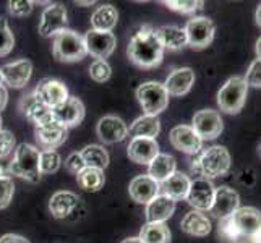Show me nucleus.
I'll list each match as a JSON object with an SVG mask.
<instances>
[{"label":"nucleus","mask_w":261,"mask_h":243,"mask_svg":"<svg viewBox=\"0 0 261 243\" xmlns=\"http://www.w3.org/2000/svg\"><path fill=\"white\" fill-rule=\"evenodd\" d=\"M67 137L68 128H65L64 125H60L56 120L34 128V138L42 149H56L62 146L67 141Z\"/></svg>","instance_id":"obj_19"},{"label":"nucleus","mask_w":261,"mask_h":243,"mask_svg":"<svg viewBox=\"0 0 261 243\" xmlns=\"http://www.w3.org/2000/svg\"><path fill=\"white\" fill-rule=\"evenodd\" d=\"M15 47V36L10 30L7 18L0 16V57L8 56Z\"/></svg>","instance_id":"obj_37"},{"label":"nucleus","mask_w":261,"mask_h":243,"mask_svg":"<svg viewBox=\"0 0 261 243\" xmlns=\"http://www.w3.org/2000/svg\"><path fill=\"white\" fill-rule=\"evenodd\" d=\"M161 131V120L158 117L141 115L128 127V134L132 138H151L156 140Z\"/></svg>","instance_id":"obj_30"},{"label":"nucleus","mask_w":261,"mask_h":243,"mask_svg":"<svg viewBox=\"0 0 261 243\" xmlns=\"http://www.w3.org/2000/svg\"><path fill=\"white\" fill-rule=\"evenodd\" d=\"M112 75V68L107 64V60H99L96 59L91 65H89V76L94 79L96 83H106Z\"/></svg>","instance_id":"obj_39"},{"label":"nucleus","mask_w":261,"mask_h":243,"mask_svg":"<svg viewBox=\"0 0 261 243\" xmlns=\"http://www.w3.org/2000/svg\"><path fill=\"white\" fill-rule=\"evenodd\" d=\"M2 71V78L4 83L7 86H10L13 89H21L28 85V81L33 73V64L28 59H21L12 62V64H7L0 68Z\"/></svg>","instance_id":"obj_20"},{"label":"nucleus","mask_w":261,"mask_h":243,"mask_svg":"<svg viewBox=\"0 0 261 243\" xmlns=\"http://www.w3.org/2000/svg\"><path fill=\"white\" fill-rule=\"evenodd\" d=\"M8 102V91L4 85H0V112H2Z\"/></svg>","instance_id":"obj_46"},{"label":"nucleus","mask_w":261,"mask_h":243,"mask_svg":"<svg viewBox=\"0 0 261 243\" xmlns=\"http://www.w3.org/2000/svg\"><path fill=\"white\" fill-rule=\"evenodd\" d=\"M85 167L86 166H85L83 157H82L80 152H71V154L65 160V169L68 170L70 174H73V175H78Z\"/></svg>","instance_id":"obj_44"},{"label":"nucleus","mask_w":261,"mask_h":243,"mask_svg":"<svg viewBox=\"0 0 261 243\" xmlns=\"http://www.w3.org/2000/svg\"><path fill=\"white\" fill-rule=\"evenodd\" d=\"M177 172V162L175 157L170 154H159L152 159V162L148 166V175L156 180L158 183H163L170 175Z\"/></svg>","instance_id":"obj_29"},{"label":"nucleus","mask_w":261,"mask_h":243,"mask_svg":"<svg viewBox=\"0 0 261 243\" xmlns=\"http://www.w3.org/2000/svg\"><path fill=\"white\" fill-rule=\"evenodd\" d=\"M76 182L85 192L96 193L101 190L106 183L104 170L96 169V167H85L82 172L76 175Z\"/></svg>","instance_id":"obj_33"},{"label":"nucleus","mask_w":261,"mask_h":243,"mask_svg":"<svg viewBox=\"0 0 261 243\" xmlns=\"http://www.w3.org/2000/svg\"><path fill=\"white\" fill-rule=\"evenodd\" d=\"M255 50H256V57L261 59V38L256 41V46H255Z\"/></svg>","instance_id":"obj_50"},{"label":"nucleus","mask_w":261,"mask_h":243,"mask_svg":"<svg viewBox=\"0 0 261 243\" xmlns=\"http://www.w3.org/2000/svg\"><path fill=\"white\" fill-rule=\"evenodd\" d=\"M192 128L203 141L218 138L224 130L221 114L213 109L198 111L192 119Z\"/></svg>","instance_id":"obj_10"},{"label":"nucleus","mask_w":261,"mask_h":243,"mask_svg":"<svg viewBox=\"0 0 261 243\" xmlns=\"http://www.w3.org/2000/svg\"><path fill=\"white\" fill-rule=\"evenodd\" d=\"M96 133L99 140L106 145H115L128 137V127L120 117L117 115H106L97 122Z\"/></svg>","instance_id":"obj_17"},{"label":"nucleus","mask_w":261,"mask_h":243,"mask_svg":"<svg viewBox=\"0 0 261 243\" xmlns=\"http://www.w3.org/2000/svg\"><path fill=\"white\" fill-rule=\"evenodd\" d=\"M16 149V140L12 131L0 130V159L10 156Z\"/></svg>","instance_id":"obj_41"},{"label":"nucleus","mask_w":261,"mask_h":243,"mask_svg":"<svg viewBox=\"0 0 261 243\" xmlns=\"http://www.w3.org/2000/svg\"><path fill=\"white\" fill-rule=\"evenodd\" d=\"M250 240H251V243H261V229H259Z\"/></svg>","instance_id":"obj_49"},{"label":"nucleus","mask_w":261,"mask_h":243,"mask_svg":"<svg viewBox=\"0 0 261 243\" xmlns=\"http://www.w3.org/2000/svg\"><path fill=\"white\" fill-rule=\"evenodd\" d=\"M0 243H30V241L21 235H16V233H7V235L0 237Z\"/></svg>","instance_id":"obj_45"},{"label":"nucleus","mask_w":261,"mask_h":243,"mask_svg":"<svg viewBox=\"0 0 261 243\" xmlns=\"http://www.w3.org/2000/svg\"><path fill=\"white\" fill-rule=\"evenodd\" d=\"M94 2L91 0V2H76V5H93Z\"/></svg>","instance_id":"obj_51"},{"label":"nucleus","mask_w":261,"mask_h":243,"mask_svg":"<svg viewBox=\"0 0 261 243\" xmlns=\"http://www.w3.org/2000/svg\"><path fill=\"white\" fill-rule=\"evenodd\" d=\"M0 130H2V115H0Z\"/></svg>","instance_id":"obj_55"},{"label":"nucleus","mask_w":261,"mask_h":243,"mask_svg":"<svg viewBox=\"0 0 261 243\" xmlns=\"http://www.w3.org/2000/svg\"><path fill=\"white\" fill-rule=\"evenodd\" d=\"M0 85H4V78H2V71H0Z\"/></svg>","instance_id":"obj_54"},{"label":"nucleus","mask_w":261,"mask_h":243,"mask_svg":"<svg viewBox=\"0 0 261 243\" xmlns=\"http://www.w3.org/2000/svg\"><path fill=\"white\" fill-rule=\"evenodd\" d=\"M175 211V201L164 195H158L154 200L146 204V221L148 222H166L172 218Z\"/></svg>","instance_id":"obj_26"},{"label":"nucleus","mask_w":261,"mask_h":243,"mask_svg":"<svg viewBox=\"0 0 261 243\" xmlns=\"http://www.w3.org/2000/svg\"><path fill=\"white\" fill-rule=\"evenodd\" d=\"M68 26V15L67 8L62 4H49L42 10L39 20V34L44 38H52L60 31L67 30Z\"/></svg>","instance_id":"obj_9"},{"label":"nucleus","mask_w":261,"mask_h":243,"mask_svg":"<svg viewBox=\"0 0 261 243\" xmlns=\"http://www.w3.org/2000/svg\"><path fill=\"white\" fill-rule=\"evenodd\" d=\"M127 56L137 67L154 68L161 65L164 59V47L161 46L156 31L151 26L145 24L130 39Z\"/></svg>","instance_id":"obj_1"},{"label":"nucleus","mask_w":261,"mask_h":243,"mask_svg":"<svg viewBox=\"0 0 261 243\" xmlns=\"http://www.w3.org/2000/svg\"><path fill=\"white\" fill-rule=\"evenodd\" d=\"M8 12L13 16L23 18L33 12V2H30V0H10L8 2Z\"/></svg>","instance_id":"obj_42"},{"label":"nucleus","mask_w":261,"mask_h":243,"mask_svg":"<svg viewBox=\"0 0 261 243\" xmlns=\"http://www.w3.org/2000/svg\"><path fill=\"white\" fill-rule=\"evenodd\" d=\"M20 109H21L23 115L34 125L36 128L42 127V125H46L54 120L52 109L44 102H41L34 93L23 96L21 102H20Z\"/></svg>","instance_id":"obj_18"},{"label":"nucleus","mask_w":261,"mask_h":243,"mask_svg":"<svg viewBox=\"0 0 261 243\" xmlns=\"http://www.w3.org/2000/svg\"><path fill=\"white\" fill-rule=\"evenodd\" d=\"M5 175V170H4V166L0 164V177H4Z\"/></svg>","instance_id":"obj_52"},{"label":"nucleus","mask_w":261,"mask_h":243,"mask_svg":"<svg viewBox=\"0 0 261 243\" xmlns=\"http://www.w3.org/2000/svg\"><path fill=\"white\" fill-rule=\"evenodd\" d=\"M137 99L145 115L151 117H158L169 105V94L164 83L159 81H146L140 85L137 89Z\"/></svg>","instance_id":"obj_7"},{"label":"nucleus","mask_w":261,"mask_h":243,"mask_svg":"<svg viewBox=\"0 0 261 243\" xmlns=\"http://www.w3.org/2000/svg\"><path fill=\"white\" fill-rule=\"evenodd\" d=\"M52 117H54V120L59 122L60 125H64L65 128L76 127V125H80L85 119V105L78 97L70 96L65 102L54 107Z\"/></svg>","instance_id":"obj_15"},{"label":"nucleus","mask_w":261,"mask_h":243,"mask_svg":"<svg viewBox=\"0 0 261 243\" xmlns=\"http://www.w3.org/2000/svg\"><path fill=\"white\" fill-rule=\"evenodd\" d=\"M80 154H82L86 167H96L104 170L109 166V152L101 145H88L80 151Z\"/></svg>","instance_id":"obj_34"},{"label":"nucleus","mask_w":261,"mask_h":243,"mask_svg":"<svg viewBox=\"0 0 261 243\" xmlns=\"http://www.w3.org/2000/svg\"><path fill=\"white\" fill-rule=\"evenodd\" d=\"M49 211L59 221H78L86 212L83 200L73 192L54 193L49 200Z\"/></svg>","instance_id":"obj_6"},{"label":"nucleus","mask_w":261,"mask_h":243,"mask_svg":"<svg viewBox=\"0 0 261 243\" xmlns=\"http://www.w3.org/2000/svg\"><path fill=\"white\" fill-rule=\"evenodd\" d=\"M248 85L244 76H230L218 93V105L226 114H239L244 109Z\"/></svg>","instance_id":"obj_5"},{"label":"nucleus","mask_w":261,"mask_h":243,"mask_svg":"<svg viewBox=\"0 0 261 243\" xmlns=\"http://www.w3.org/2000/svg\"><path fill=\"white\" fill-rule=\"evenodd\" d=\"M218 233L224 243H245V237L239 232V229L236 227L232 218H226L219 221L218 226Z\"/></svg>","instance_id":"obj_36"},{"label":"nucleus","mask_w":261,"mask_h":243,"mask_svg":"<svg viewBox=\"0 0 261 243\" xmlns=\"http://www.w3.org/2000/svg\"><path fill=\"white\" fill-rule=\"evenodd\" d=\"M85 44L88 53L99 60H106L115 50L117 39L112 31H94L89 30L85 36Z\"/></svg>","instance_id":"obj_13"},{"label":"nucleus","mask_w":261,"mask_h":243,"mask_svg":"<svg viewBox=\"0 0 261 243\" xmlns=\"http://www.w3.org/2000/svg\"><path fill=\"white\" fill-rule=\"evenodd\" d=\"M164 5L169 10L190 15V13H195L196 10H200L203 7V2H200V0H166Z\"/></svg>","instance_id":"obj_38"},{"label":"nucleus","mask_w":261,"mask_h":243,"mask_svg":"<svg viewBox=\"0 0 261 243\" xmlns=\"http://www.w3.org/2000/svg\"><path fill=\"white\" fill-rule=\"evenodd\" d=\"M128 193L133 201L140 204H148L159 195V183L148 174L135 177L128 185Z\"/></svg>","instance_id":"obj_24"},{"label":"nucleus","mask_w":261,"mask_h":243,"mask_svg":"<svg viewBox=\"0 0 261 243\" xmlns=\"http://www.w3.org/2000/svg\"><path fill=\"white\" fill-rule=\"evenodd\" d=\"M187 42L192 49L201 50L206 49L214 39L216 26L208 16H195L187 21L185 26Z\"/></svg>","instance_id":"obj_8"},{"label":"nucleus","mask_w":261,"mask_h":243,"mask_svg":"<svg viewBox=\"0 0 261 243\" xmlns=\"http://www.w3.org/2000/svg\"><path fill=\"white\" fill-rule=\"evenodd\" d=\"M236 227L245 238H251L261 229V211L253 206H244L239 208L232 215Z\"/></svg>","instance_id":"obj_21"},{"label":"nucleus","mask_w":261,"mask_h":243,"mask_svg":"<svg viewBox=\"0 0 261 243\" xmlns=\"http://www.w3.org/2000/svg\"><path fill=\"white\" fill-rule=\"evenodd\" d=\"M128 157L141 166H149L152 159L159 154V145L151 138H132L127 148Z\"/></svg>","instance_id":"obj_23"},{"label":"nucleus","mask_w":261,"mask_h":243,"mask_svg":"<svg viewBox=\"0 0 261 243\" xmlns=\"http://www.w3.org/2000/svg\"><path fill=\"white\" fill-rule=\"evenodd\" d=\"M240 208V198L239 193L230 186L216 188L214 201L211 204L210 214H213L216 219H226Z\"/></svg>","instance_id":"obj_16"},{"label":"nucleus","mask_w":261,"mask_h":243,"mask_svg":"<svg viewBox=\"0 0 261 243\" xmlns=\"http://www.w3.org/2000/svg\"><path fill=\"white\" fill-rule=\"evenodd\" d=\"M169 140L170 145L177 151L190 156L200 154L203 148V140L198 137L190 125H177V127H174L169 133Z\"/></svg>","instance_id":"obj_12"},{"label":"nucleus","mask_w":261,"mask_h":243,"mask_svg":"<svg viewBox=\"0 0 261 243\" xmlns=\"http://www.w3.org/2000/svg\"><path fill=\"white\" fill-rule=\"evenodd\" d=\"M180 227L185 233L193 237H206L211 232V221L201 211H190L180 222Z\"/></svg>","instance_id":"obj_27"},{"label":"nucleus","mask_w":261,"mask_h":243,"mask_svg":"<svg viewBox=\"0 0 261 243\" xmlns=\"http://www.w3.org/2000/svg\"><path fill=\"white\" fill-rule=\"evenodd\" d=\"M120 243H143V241L140 240V237H128V238L122 240Z\"/></svg>","instance_id":"obj_48"},{"label":"nucleus","mask_w":261,"mask_h":243,"mask_svg":"<svg viewBox=\"0 0 261 243\" xmlns=\"http://www.w3.org/2000/svg\"><path fill=\"white\" fill-rule=\"evenodd\" d=\"M119 21V12L114 5L97 7L91 15V26L94 31H112Z\"/></svg>","instance_id":"obj_31"},{"label":"nucleus","mask_w":261,"mask_h":243,"mask_svg":"<svg viewBox=\"0 0 261 243\" xmlns=\"http://www.w3.org/2000/svg\"><path fill=\"white\" fill-rule=\"evenodd\" d=\"M170 230L166 222H146L140 230L143 243H170Z\"/></svg>","instance_id":"obj_32"},{"label":"nucleus","mask_w":261,"mask_h":243,"mask_svg":"<svg viewBox=\"0 0 261 243\" xmlns=\"http://www.w3.org/2000/svg\"><path fill=\"white\" fill-rule=\"evenodd\" d=\"M244 78L248 86L261 88V59H255L251 62V65Z\"/></svg>","instance_id":"obj_43"},{"label":"nucleus","mask_w":261,"mask_h":243,"mask_svg":"<svg viewBox=\"0 0 261 243\" xmlns=\"http://www.w3.org/2000/svg\"><path fill=\"white\" fill-rule=\"evenodd\" d=\"M62 166V157L56 149H44L39 154V172L41 175L56 174Z\"/></svg>","instance_id":"obj_35"},{"label":"nucleus","mask_w":261,"mask_h":243,"mask_svg":"<svg viewBox=\"0 0 261 243\" xmlns=\"http://www.w3.org/2000/svg\"><path fill=\"white\" fill-rule=\"evenodd\" d=\"M39 154L41 151L33 145H28V143L18 145L13 154V160L8 167V172H10V175L28 180L31 183H38L41 178Z\"/></svg>","instance_id":"obj_3"},{"label":"nucleus","mask_w":261,"mask_h":243,"mask_svg":"<svg viewBox=\"0 0 261 243\" xmlns=\"http://www.w3.org/2000/svg\"><path fill=\"white\" fill-rule=\"evenodd\" d=\"M33 93L36 94V97H38L41 102H44L47 107H50V109L57 107L62 102H65L70 97L68 88L62 83V81L54 79V78L41 79Z\"/></svg>","instance_id":"obj_14"},{"label":"nucleus","mask_w":261,"mask_h":243,"mask_svg":"<svg viewBox=\"0 0 261 243\" xmlns=\"http://www.w3.org/2000/svg\"><path fill=\"white\" fill-rule=\"evenodd\" d=\"M256 152H258V156L261 157V143H259V145H258V149H256Z\"/></svg>","instance_id":"obj_53"},{"label":"nucleus","mask_w":261,"mask_h":243,"mask_svg":"<svg viewBox=\"0 0 261 243\" xmlns=\"http://www.w3.org/2000/svg\"><path fill=\"white\" fill-rule=\"evenodd\" d=\"M156 36L161 42V46L169 50H182L184 47L188 46L187 42V34L184 28H178V26H161V28L154 30Z\"/></svg>","instance_id":"obj_28"},{"label":"nucleus","mask_w":261,"mask_h":243,"mask_svg":"<svg viewBox=\"0 0 261 243\" xmlns=\"http://www.w3.org/2000/svg\"><path fill=\"white\" fill-rule=\"evenodd\" d=\"M13 193H15L13 178L8 175L0 177V209L7 208V206L12 203Z\"/></svg>","instance_id":"obj_40"},{"label":"nucleus","mask_w":261,"mask_h":243,"mask_svg":"<svg viewBox=\"0 0 261 243\" xmlns=\"http://www.w3.org/2000/svg\"><path fill=\"white\" fill-rule=\"evenodd\" d=\"M52 52L59 62H65V64L83 60L88 53L83 36L68 28L54 36Z\"/></svg>","instance_id":"obj_4"},{"label":"nucleus","mask_w":261,"mask_h":243,"mask_svg":"<svg viewBox=\"0 0 261 243\" xmlns=\"http://www.w3.org/2000/svg\"><path fill=\"white\" fill-rule=\"evenodd\" d=\"M195 71L188 67H182V68H175L169 73V76L166 78L164 88L169 96H184L192 89V86L195 85Z\"/></svg>","instance_id":"obj_22"},{"label":"nucleus","mask_w":261,"mask_h":243,"mask_svg":"<svg viewBox=\"0 0 261 243\" xmlns=\"http://www.w3.org/2000/svg\"><path fill=\"white\" fill-rule=\"evenodd\" d=\"M255 21H256V24L261 28V4L258 5V8H256V12H255Z\"/></svg>","instance_id":"obj_47"},{"label":"nucleus","mask_w":261,"mask_h":243,"mask_svg":"<svg viewBox=\"0 0 261 243\" xmlns=\"http://www.w3.org/2000/svg\"><path fill=\"white\" fill-rule=\"evenodd\" d=\"M214 195H216V186L213 185L211 180L198 177L190 182V188H188V195L185 200L195 211L204 212L211 209Z\"/></svg>","instance_id":"obj_11"},{"label":"nucleus","mask_w":261,"mask_h":243,"mask_svg":"<svg viewBox=\"0 0 261 243\" xmlns=\"http://www.w3.org/2000/svg\"><path fill=\"white\" fill-rule=\"evenodd\" d=\"M190 182L192 180L188 178V175L182 174V172H175L174 175H170L167 180H164L163 183H159V192L161 195H164L170 200L182 201L188 195V188H190Z\"/></svg>","instance_id":"obj_25"},{"label":"nucleus","mask_w":261,"mask_h":243,"mask_svg":"<svg viewBox=\"0 0 261 243\" xmlns=\"http://www.w3.org/2000/svg\"><path fill=\"white\" fill-rule=\"evenodd\" d=\"M230 169V154L226 146H211L201 151L193 160L192 170L203 178H216L226 175Z\"/></svg>","instance_id":"obj_2"}]
</instances>
